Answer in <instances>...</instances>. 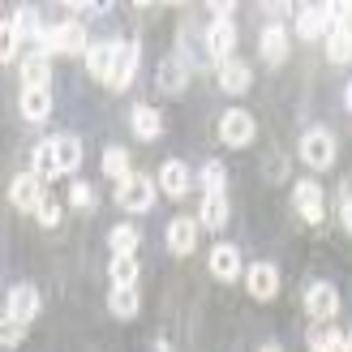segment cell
I'll use <instances>...</instances> for the list:
<instances>
[{
    "mask_svg": "<svg viewBox=\"0 0 352 352\" xmlns=\"http://www.w3.org/2000/svg\"><path fill=\"white\" fill-rule=\"evenodd\" d=\"M56 142V160H60V172H78L82 168V142L74 133H60V138H52Z\"/></svg>",
    "mask_w": 352,
    "mask_h": 352,
    "instance_id": "cell-29",
    "label": "cell"
},
{
    "mask_svg": "<svg viewBox=\"0 0 352 352\" xmlns=\"http://www.w3.org/2000/svg\"><path fill=\"white\" fill-rule=\"evenodd\" d=\"M262 352H279V348H275V344H267V348H262Z\"/></svg>",
    "mask_w": 352,
    "mask_h": 352,
    "instance_id": "cell-40",
    "label": "cell"
},
{
    "mask_svg": "<svg viewBox=\"0 0 352 352\" xmlns=\"http://www.w3.org/2000/svg\"><path fill=\"white\" fill-rule=\"evenodd\" d=\"M17 108H22L26 120H47L52 116V91L47 86H34V91H22V99H17Z\"/></svg>",
    "mask_w": 352,
    "mask_h": 352,
    "instance_id": "cell-21",
    "label": "cell"
},
{
    "mask_svg": "<svg viewBox=\"0 0 352 352\" xmlns=\"http://www.w3.org/2000/svg\"><path fill=\"white\" fill-rule=\"evenodd\" d=\"M348 112H352V82H348Z\"/></svg>",
    "mask_w": 352,
    "mask_h": 352,
    "instance_id": "cell-39",
    "label": "cell"
},
{
    "mask_svg": "<svg viewBox=\"0 0 352 352\" xmlns=\"http://www.w3.org/2000/svg\"><path fill=\"white\" fill-rule=\"evenodd\" d=\"M198 219H189V215H181V219H172L168 223V250L176 254V258H185V254H193V245H198Z\"/></svg>",
    "mask_w": 352,
    "mask_h": 352,
    "instance_id": "cell-14",
    "label": "cell"
},
{
    "mask_svg": "<svg viewBox=\"0 0 352 352\" xmlns=\"http://www.w3.org/2000/svg\"><path fill=\"white\" fill-rule=\"evenodd\" d=\"M314 352H352L348 348V336H340V331H318V336L309 340Z\"/></svg>",
    "mask_w": 352,
    "mask_h": 352,
    "instance_id": "cell-33",
    "label": "cell"
},
{
    "mask_svg": "<svg viewBox=\"0 0 352 352\" xmlns=\"http://www.w3.org/2000/svg\"><path fill=\"white\" fill-rule=\"evenodd\" d=\"M138 56H142V43L138 39H120L116 43V69H112V91H125V86L133 82V74H138Z\"/></svg>",
    "mask_w": 352,
    "mask_h": 352,
    "instance_id": "cell-7",
    "label": "cell"
},
{
    "mask_svg": "<svg viewBox=\"0 0 352 352\" xmlns=\"http://www.w3.org/2000/svg\"><path fill=\"white\" fill-rule=\"evenodd\" d=\"M344 228H348V232H352V198L344 202Z\"/></svg>",
    "mask_w": 352,
    "mask_h": 352,
    "instance_id": "cell-38",
    "label": "cell"
},
{
    "mask_svg": "<svg viewBox=\"0 0 352 352\" xmlns=\"http://www.w3.org/2000/svg\"><path fill=\"white\" fill-rule=\"evenodd\" d=\"M34 52L39 56H52V52H65V56H74V52H91V43H86V30L78 22H60V26H47L39 34V43H34Z\"/></svg>",
    "mask_w": 352,
    "mask_h": 352,
    "instance_id": "cell-1",
    "label": "cell"
},
{
    "mask_svg": "<svg viewBox=\"0 0 352 352\" xmlns=\"http://www.w3.org/2000/svg\"><path fill=\"white\" fill-rule=\"evenodd\" d=\"M245 288H250L254 301H271V296L279 292V271L271 267V262H254V267L245 271Z\"/></svg>",
    "mask_w": 352,
    "mask_h": 352,
    "instance_id": "cell-10",
    "label": "cell"
},
{
    "mask_svg": "<svg viewBox=\"0 0 352 352\" xmlns=\"http://www.w3.org/2000/svg\"><path fill=\"white\" fill-rule=\"evenodd\" d=\"M210 275L219 279V284H232V279H241L245 271H241V250L236 245H215V250H210Z\"/></svg>",
    "mask_w": 352,
    "mask_h": 352,
    "instance_id": "cell-12",
    "label": "cell"
},
{
    "mask_svg": "<svg viewBox=\"0 0 352 352\" xmlns=\"http://www.w3.org/2000/svg\"><path fill=\"white\" fill-rule=\"evenodd\" d=\"M327 60H331V65H348V60H352V26L327 34Z\"/></svg>",
    "mask_w": 352,
    "mask_h": 352,
    "instance_id": "cell-31",
    "label": "cell"
},
{
    "mask_svg": "<svg viewBox=\"0 0 352 352\" xmlns=\"http://www.w3.org/2000/svg\"><path fill=\"white\" fill-rule=\"evenodd\" d=\"M258 52H262L267 65H284L288 60V30L271 22L267 30H262V39H258Z\"/></svg>",
    "mask_w": 352,
    "mask_h": 352,
    "instance_id": "cell-17",
    "label": "cell"
},
{
    "mask_svg": "<svg viewBox=\"0 0 352 352\" xmlns=\"http://www.w3.org/2000/svg\"><path fill=\"white\" fill-rule=\"evenodd\" d=\"M155 185L151 176H142V172H133L129 181H120L116 185V206L120 210H129V215H146V210L155 206Z\"/></svg>",
    "mask_w": 352,
    "mask_h": 352,
    "instance_id": "cell-2",
    "label": "cell"
},
{
    "mask_svg": "<svg viewBox=\"0 0 352 352\" xmlns=\"http://www.w3.org/2000/svg\"><path fill=\"white\" fill-rule=\"evenodd\" d=\"M348 348H352V331H348Z\"/></svg>",
    "mask_w": 352,
    "mask_h": 352,
    "instance_id": "cell-41",
    "label": "cell"
},
{
    "mask_svg": "<svg viewBox=\"0 0 352 352\" xmlns=\"http://www.w3.org/2000/svg\"><path fill=\"white\" fill-rule=\"evenodd\" d=\"M22 91H34V86H47V78H52V65H47V56H39V52H30V56H22Z\"/></svg>",
    "mask_w": 352,
    "mask_h": 352,
    "instance_id": "cell-22",
    "label": "cell"
},
{
    "mask_svg": "<svg viewBox=\"0 0 352 352\" xmlns=\"http://www.w3.org/2000/svg\"><path fill=\"white\" fill-rule=\"evenodd\" d=\"M108 271L116 288H138V254H116Z\"/></svg>",
    "mask_w": 352,
    "mask_h": 352,
    "instance_id": "cell-30",
    "label": "cell"
},
{
    "mask_svg": "<svg viewBox=\"0 0 352 352\" xmlns=\"http://www.w3.org/2000/svg\"><path fill=\"white\" fill-rule=\"evenodd\" d=\"M185 82H189V65H185L181 56L160 65V91H168V95H181V91H185Z\"/></svg>",
    "mask_w": 352,
    "mask_h": 352,
    "instance_id": "cell-23",
    "label": "cell"
},
{
    "mask_svg": "<svg viewBox=\"0 0 352 352\" xmlns=\"http://www.w3.org/2000/svg\"><path fill=\"white\" fill-rule=\"evenodd\" d=\"M305 309H309V318L331 322L340 314V292H336V284H309L305 288Z\"/></svg>",
    "mask_w": 352,
    "mask_h": 352,
    "instance_id": "cell-8",
    "label": "cell"
},
{
    "mask_svg": "<svg viewBox=\"0 0 352 352\" xmlns=\"http://www.w3.org/2000/svg\"><path fill=\"white\" fill-rule=\"evenodd\" d=\"M296 34H301L305 43H314V39H327V34H331V22H327V9H322V5L296 9Z\"/></svg>",
    "mask_w": 352,
    "mask_h": 352,
    "instance_id": "cell-15",
    "label": "cell"
},
{
    "mask_svg": "<svg viewBox=\"0 0 352 352\" xmlns=\"http://www.w3.org/2000/svg\"><path fill=\"white\" fill-rule=\"evenodd\" d=\"M219 86H223V91L228 95H245V91H250V86H254V74H250V65H245V60H223L219 65Z\"/></svg>",
    "mask_w": 352,
    "mask_h": 352,
    "instance_id": "cell-18",
    "label": "cell"
},
{
    "mask_svg": "<svg viewBox=\"0 0 352 352\" xmlns=\"http://www.w3.org/2000/svg\"><path fill=\"white\" fill-rule=\"evenodd\" d=\"M129 129L142 138V142H155V138L164 133V116L155 108H146V103H138V108L129 112Z\"/></svg>",
    "mask_w": 352,
    "mask_h": 352,
    "instance_id": "cell-19",
    "label": "cell"
},
{
    "mask_svg": "<svg viewBox=\"0 0 352 352\" xmlns=\"http://www.w3.org/2000/svg\"><path fill=\"white\" fill-rule=\"evenodd\" d=\"M9 198H13L17 210H39V202L47 198V193H43V181H39L34 172H22V176L9 185Z\"/></svg>",
    "mask_w": 352,
    "mask_h": 352,
    "instance_id": "cell-11",
    "label": "cell"
},
{
    "mask_svg": "<svg viewBox=\"0 0 352 352\" xmlns=\"http://www.w3.org/2000/svg\"><path fill=\"white\" fill-rule=\"evenodd\" d=\"M69 206H78V210H91V206H95V189L86 185V181H74V189H69Z\"/></svg>",
    "mask_w": 352,
    "mask_h": 352,
    "instance_id": "cell-36",
    "label": "cell"
},
{
    "mask_svg": "<svg viewBox=\"0 0 352 352\" xmlns=\"http://www.w3.org/2000/svg\"><path fill=\"white\" fill-rule=\"evenodd\" d=\"M155 185H160L168 198H185L189 185H193V176H189V168H185L181 160H168V164H160V176H155Z\"/></svg>",
    "mask_w": 352,
    "mask_h": 352,
    "instance_id": "cell-13",
    "label": "cell"
},
{
    "mask_svg": "<svg viewBox=\"0 0 352 352\" xmlns=\"http://www.w3.org/2000/svg\"><path fill=\"white\" fill-rule=\"evenodd\" d=\"M108 241H112V250H116V254H138V241H142V236H138V228H133V223H116L112 232H108Z\"/></svg>",
    "mask_w": 352,
    "mask_h": 352,
    "instance_id": "cell-32",
    "label": "cell"
},
{
    "mask_svg": "<svg viewBox=\"0 0 352 352\" xmlns=\"http://www.w3.org/2000/svg\"><path fill=\"white\" fill-rule=\"evenodd\" d=\"M60 215H65V202H60V198H52V193L39 202V210H34V219H39L43 228H56V223H60Z\"/></svg>",
    "mask_w": 352,
    "mask_h": 352,
    "instance_id": "cell-34",
    "label": "cell"
},
{
    "mask_svg": "<svg viewBox=\"0 0 352 352\" xmlns=\"http://www.w3.org/2000/svg\"><path fill=\"white\" fill-rule=\"evenodd\" d=\"M22 336H26V327L5 318V327H0V344H5V348H17V344H22Z\"/></svg>",
    "mask_w": 352,
    "mask_h": 352,
    "instance_id": "cell-37",
    "label": "cell"
},
{
    "mask_svg": "<svg viewBox=\"0 0 352 352\" xmlns=\"http://www.w3.org/2000/svg\"><path fill=\"white\" fill-rule=\"evenodd\" d=\"M30 172L39 176V181H56V176H65V172H60V160H56V142H39V146H34Z\"/></svg>",
    "mask_w": 352,
    "mask_h": 352,
    "instance_id": "cell-20",
    "label": "cell"
},
{
    "mask_svg": "<svg viewBox=\"0 0 352 352\" xmlns=\"http://www.w3.org/2000/svg\"><path fill=\"white\" fill-rule=\"evenodd\" d=\"M112 69H116V43H91V52H86V74L95 82H112Z\"/></svg>",
    "mask_w": 352,
    "mask_h": 352,
    "instance_id": "cell-16",
    "label": "cell"
},
{
    "mask_svg": "<svg viewBox=\"0 0 352 352\" xmlns=\"http://www.w3.org/2000/svg\"><path fill=\"white\" fill-rule=\"evenodd\" d=\"M108 309L116 314V318H138V309H142V296H138V288H112Z\"/></svg>",
    "mask_w": 352,
    "mask_h": 352,
    "instance_id": "cell-28",
    "label": "cell"
},
{
    "mask_svg": "<svg viewBox=\"0 0 352 352\" xmlns=\"http://www.w3.org/2000/svg\"><path fill=\"white\" fill-rule=\"evenodd\" d=\"M17 43H22V34L13 30V22H5V30H0V60H17Z\"/></svg>",
    "mask_w": 352,
    "mask_h": 352,
    "instance_id": "cell-35",
    "label": "cell"
},
{
    "mask_svg": "<svg viewBox=\"0 0 352 352\" xmlns=\"http://www.w3.org/2000/svg\"><path fill=\"white\" fill-rule=\"evenodd\" d=\"M9 22H13V30L22 34V39H34V43H39V34L47 30V26L39 22V13H34L30 5H22V9H13V13H9Z\"/></svg>",
    "mask_w": 352,
    "mask_h": 352,
    "instance_id": "cell-26",
    "label": "cell"
},
{
    "mask_svg": "<svg viewBox=\"0 0 352 352\" xmlns=\"http://www.w3.org/2000/svg\"><path fill=\"white\" fill-rule=\"evenodd\" d=\"M301 160L309 164V168H331L336 164V138H331L327 129H309L305 138H301Z\"/></svg>",
    "mask_w": 352,
    "mask_h": 352,
    "instance_id": "cell-6",
    "label": "cell"
},
{
    "mask_svg": "<svg viewBox=\"0 0 352 352\" xmlns=\"http://www.w3.org/2000/svg\"><path fill=\"white\" fill-rule=\"evenodd\" d=\"M103 176H112L116 185L133 176V168H129V151H125V146H108V151H103Z\"/></svg>",
    "mask_w": 352,
    "mask_h": 352,
    "instance_id": "cell-27",
    "label": "cell"
},
{
    "mask_svg": "<svg viewBox=\"0 0 352 352\" xmlns=\"http://www.w3.org/2000/svg\"><path fill=\"white\" fill-rule=\"evenodd\" d=\"M198 223H202V228H210V232H219V228L228 223V198H223V193H215V198H202Z\"/></svg>",
    "mask_w": 352,
    "mask_h": 352,
    "instance_id": "cell-25",
    "label": "cell"
},
{
    "mask_svg": "<svg viewBox=\"0 0 352 352\" xmlns=\"http://www.w3.org/2000/svg\"><path fill=\"white\" fill-rule=\"evenodd\" d=\"M232 52H236V26H232V17L210 22L206 26V56H215L223 65V60H232Z\"/></svg>",
    "mask_w": 352,
    "mask_h": 352,
    "instance_id": "cell-9",
    "label": "cell"
},
{
    "mask_svg": "<svg viewBox=\"0 0 352 352\" xmlns=\"http://www.w3.org/2000/svg\"><path fill=\"white\" fill-rule=\"evenodd\" d=\"M292 206H296V215H301L305 223H322V215H327V206H322V185H318V181H296V185H292Z\"/></svg>",
    "mask_w": 352,
    "mask_h": 352,
    "instance_id": "cell-5",
    "label": "cell"
},
{
    "mask_svg": "<svg viewBox=\"0 0 352 352\" xmlns=\"http://www.w3.org/2000/svg\"><path fill=\"white\" fill-rule=\"evenodd\" d=\"M39 309H43L39 288H34V284H17V288L9 292V301H5V318H9V322L30 327L34 318H39Z\"/></svg>",
    "mask_w": 352,
    "mask_h": 352,
    "instance_id": "cell-3",
    "label": "cell"
},
{
    "mask_svg": "<svg viewBox=\"0 0 352 352\" xmlns=\"http://www.w3.org/2000/svg\"><path fill=\"white\" fill-rule=\"evenodd\" d=\"M198 185H202V198H215V193H223V189H228V168H223L219 160L202 164V172H198Z\"/></svg>",
    "mask_w": 352,
    "mask_h": 352,
    "instance_id": "cell-24",
    "label": "cell"
},
{
    "mask_svg": "<svg viewBox=\"0 0 352 352\" xmlns=\"http://www.w3.org/2000/svg\"><path fill=\"white\" fill-rule=\"evenodd\" d=\"M254 133H258V125H254V116L250 112H241V108H228L223 116H219V138H223V146H250L254 142Z\"/></svg>",
    "mask_w": 352,
    "mask_h": 352,
    "instance_id": "cell-4",
    "label": "cell"
}]
</instances>
